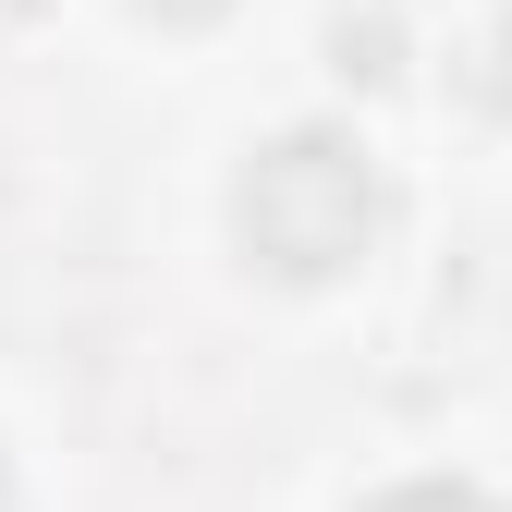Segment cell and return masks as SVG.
Segmentation results:
<instances>
[{
  "instance_id": "obj_1",
  "label": "cell",
  "mask_w": 512,
  "mask_h": 512,
  "mask_svg": "<svg viewBox=\"0 0 512 512\" xmlns=\"http://www.w3.org/2000/svg\"><path fill=\"white\" fill-rule=\"evenodd\" d=\"M232 232L269 281H342L378 244V171L354 135H281L232 183Z\"/></svg>"
},
{
  "instance_id": "obj_3",
  "label": "cell",
  "mask_w": 512,
  "mask_h": 512,
  "mask_svg": "<svg viewBox=\"0 0 512 512\" xmlns=\"http://www.w3.org/2000/svg\"><path fill=\"white\" fill-rule=\"evenodd\" d=\"M135 13H159V25H220L232 0H135Z\"/></svg>"
},
{
  "instance_id": "obj_5",
  "label": "cell",
  "mask_w": 512,
  "mask_h": 512,
  "mask_svg": "<svg viewBox=\"0 0 512 512\" xmlns=\"http://www.w3.org/2000/svg\"><path fill=\"white\" fill-rule=\"evenodd\" d=\"M0 488H13V476H0Z\"/></svg>"
},
{
  "instance_id": "obj_4",
  "label": "cell",
  "mask_w": 512,
  "mask_h": 512,
  "mask_svg": "<svg viewBox=\"0 0 512 512\" xmlns=\"http://www.w3.org/2000/svg\"><path fill=\"white\" fill-rule=\"evenodd\" d=\"M488 98L512 110V25H500V49H488Z\"/></svg>"
},
{
  "instance_id": "obj_2",
  "label": "cell",
  "mask_w": 512,
  "mask_h": 512,
  "mask_svg": "<svg viewBox=\"0 0 512 512\" xmlns=\"http://www.w3.org/2000/svg\"><path fill=\"white\" fill-rule=\"evenodd\" d=\"M366 512H500L488 488H464V476H403V488H378Z\"/></svg>"
}]
</instances>
